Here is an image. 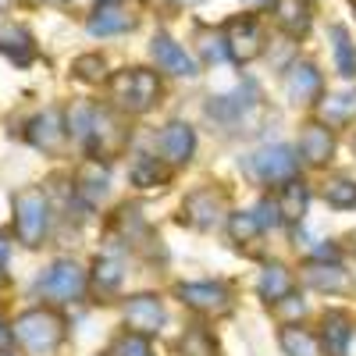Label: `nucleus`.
Wrapping results in <instances>:
<instances>
[{"instance_id": "1", "label": "nucleus", "mask_w": 356, "mask_h": 356, "mask_svg": "<svg viewBox=\"0 0 356 356\" xmlns=\"http://www.w3.org/2000/svg\"><path fill=\"white\" fill-rule=\"evenodd\" d=\"M15 339L22 342L25 353L33 356H54L57 346L65 339V321L57 317L54 310H29L15 321Z\"/></svg>"}, {"instance_id": "2", "label": "nucleus", "mask_w": 356, "mask_h": 356, "mask_svg": "<svg viewBox=\"0 0 356 356\" xmlns=\"http://www.w3.org/2000/svg\"><path fill=\"white\" fill-rule=\"evenodd\" d=\"M111 93H114L118 107H125L132 114H143L161 100V79L150 68H129V72L111 79Z\"/></svg>"}, {"instance_id": "3", "label": "nucleus", "mask_w": 356, "mask_h": 356, "mask_svg": "<svg viewBox=\"0 0 356 356\" xmlns=\"http://www.w3.org/2000/svg\"><path fill=\"white\" fill-rule=\"evenodd\" d=\"M243 171L257 186H275V182H292L296 171H300V161L289 146H260L243 161Z\"/></svg>"}, {"instance_id": "4", "label": "nucleus", "mask_w": 356, "mask_h": 356, "mask_svg": "<svg viewBox=\"0 0 356 356\" xmlns=\"http://www.w3.org/2000/svg\"><path fill=\"white\" fill-rule=\"evenodd\" d=\"M50 228V207L40 189H22L15 196V235L25 246H40Z\"/></svg>"}, {"instance_id": "5", "label": "nucleus", "mask_w": 356, "mask_h": 356, "mask_svg": "<svg viewBox=\"0 0 356 356\" xmlns=\"http://www.w3.org/2000/svg\"><path fill=\"white\" fill-rule=\"evenodd\" d=\"M86 271L75 260H57L47 267V275L40 278V292L54 303H75L79 296L86 292Z\"/></svg>"}, {"instance_id": "6", "label": "nucleus", "mask_w": 356, "mask_h": 356, "mask_svg": "<svg viewBox=\"0 0 356 356\" xmlns=\"http://www.w3.org/2000/svg\"><path fill=\"white\" fill-rule=\"evenodd\" d=\"M178 300L203 317H225L232 310V285H225V282H186V285H178Z\"/></svg>"}, {"instance_id": "7", "label": "nucleus", "mask_w": 356, "mask_h": 356, "mask_svg": "<svg viewBox=\"0 0 356 356\" xmlns=\"http://www.w3.org/2000/svg\"><path fill=\"white\" fill-rule=\"evenodd\" d=\"M225 47H228V57L235 65H250L264 54V29L257 18L243 15V18H232L225 25Z\"/></svg>"}, {"instance_id": "8", "label": "nucleus", "mask_w": 356, "mask_h": 356, "mask_svg": "<svg viewBox=\"0 0 356 356\" xmlns=\"http://www.w3.org/2000/svg\"><path fill=\"white\" fill-rule=\"evenodd\" d=\"M122 317L129 324V332L146 335V339L164 328V307H161L157 296H132V300L125 303V310H122Z\"/></svg>"}, {"instance_id": "9", "label": "nucleus", "mask_w": 356, "mask_h": 356, "mask_svg": "<svg viewBox=\"0 0 356 356\" xmlns=\"http://www.w3.org/2000/svg\"><path fill=\"white\" fill-rule=\"evenodd\" d=\"M65 132H68V122H65V114L61 111H40L33 122H29L25 129V139L36 146V150L43 154H54L57 146L65 143Z\"/></svg>"}, {"instance_id": "10", "label": "nucleus", "mask_w": 356, "mask_h": 356, "mask_svg": "<svg viewBox=\"0 0 356 356\" xmlns=\"http://www.w3.org/2000/svg\"><path fill=\"white\" fill-rule=\"evenodd\" d=\"M321 86H324V79H321L317 65H310V61H300L285 72V93L292 104H303V107L314 104L321 97Z\"/></svg>"}, {"instance_id": "11", "label": "nucleus", "mask_w": 356, "mask_h": 356, "mask_svg": "<svg viewBox=\"0 0 356 356\" xmlns=\"http://www.w3.org/2000/svg\"><path fill=\"white\" fill-rule=\"evenodd\" d=\"M150 54H154V61H157V68L161 72H168V75H182V79H193L196 75V61L182 50V43H175L171 36H154V43H150Z\"/></svg>"}, {"instance_id": "12", "label": "nucleus", "mask_w": 356, "mask_h": 356, "mask_svg": "<svg viewBox=\"0 0 356 356\" xmlns=\"http://www.w3.org/2000/svg\"><path fill=\"white\" fill-rule=\"evenodd\" d=\"M303 282L321 292H349L353 289V275L335 260H310L303 267Z\"/></svg>"}, {"instance_id": "13", "label": "nucleus", "mask_w": 356, "mask_h": 356, "mask_svg": "<svg viewBox=\"0 0 356 356\" xmlns=\"http://www.w3.org/2000/svg\"><path fill=\"white\" fill-rule=\"evenodd\" d=\"M0 54L8 57L11 65L25 68V65H33L36 61V43H33V33H29L25 25H0Z\"/></svg>"}, {"instance_id": "14", "label": "nucleus", "mask_w": 356, "mask_h": 356, "mask_svg": "<svg viewBox=\"0 0 356 356\" xmlns=\"http://www.w3.org/2000/svg\"><path fill=\"white\" fill-rule=\"evenodd\" d=\"M136 25V18L122 8V4H114V0H104V4L93 8V15H89L86 29L93 36H118V33H129V29Z\"/></svg>"}, {"instance_id": "15", "label": "nucleus", "mask_w": 356, "mask_h": 356, "mask_svg": "<svg viewBox=\"0 0 356 356\" xmlns=\"http://www.w3.org/2000/svg\"><path fill=\"white\" fill-rule=\"evenodd\" d=\"M161 154L168 164H186L196 154V132L186 122H171L161 132Z\"/></svg>"}, {"instance_id": "16", "label": "nucleus", "mask_w": 356, "mask_h": 356, "mask_svg": "<svg viewBox=\"0 0 356 356\" xmlns=\"http://www.w3.org/2000/svg\"><path fill=\"white\" fill-rule=\"evenodd\" d=\"M257 292H260V300L267 307L282 303L285 296L292 292V271H289L285 264H264V271L257 278Z\"/></svg>"}, {"instance_id": "17", "label": "nucleus", "mask_w": 356, "mask_h": 356, "mask_svg": "<svg viewBox=\"0 0 356 356\" xmlns=\"http://www.w3.org/2000/svg\"><path fill=\"white\" fill-rule=\"evenodd\" d=\"M349 342H353L349 317L339 314V310L324 314V321H321V346H324V353H328V356H346Z\"/></svg>"}, {"instance_id": "18", "label": "nucleus", "mask_w": 356, "mask_h": 356, "mask_svg": "<svg viewBox=\"0 0 356 356\" xmlns=\"http://www.w3.org/2000/svg\"><path fill=\"white\" fill-rule=\"evenodd\" d=\"M182 214H186V221H189L193 228H211V225L218 221V214H221V196L211 193V189H196V193L186 200Z\"/></svg>"}, {"instance_id": "19", "label": "nucleus", "mask_w": 356, "mask_h": 356, "mask_svg": "<svg viewBox=\"0 0 356 356\" xmlns=\"http://www.w3.org/2000/svg\"><path fill=\"white\" fill-rule=\"evenodd\" d=\"M300 154L310 161V164H324L332 161L335 154V136L328 125H307L303 136H300Z\"/></svg>"}, {"instance_id": "20", "label": "nucleus", "mask_w": 356, "mask_h": 356, "mask_svg": "<svg viewBox=\"0 0 356 356\" xmlns=\"http://www.w3.org/2000/svg\"><path fill=\"white\" fill-rule=\"evenodd\" d=\"M275 18L296 40L310 33V4L307 0H275Z\"/></svg>"}, {"instance_id": "21", "label": "nucleus", "mask_w": 356, "mask_h": 356, "mask_svg": "<svg viewBox=\"0 0 356 356\" xmlns=\"http://www.w3.org/2000/svg\"><path fill=\"white\" fill-rule=\"evenodd\" d=\"M107 182H111L107 164L104 161H86L82 171H79V196L86 203H100L107 196Z\"/></svg>"}, {"instance_id": "22", "label": "nucleus", "mask_w": 356, "mask_h": 356, "mask_svg": "<svg viewBox=\"0 0 356 356\" xmlns=\"http://www.w3.org/2000/svg\"><path fill=\"white\" fill-rule=\"evenodd\" d=\"M122 278H125V271H122V260L118 257L104 253V257L93 260V275H89V282H93V289L100 296H111L114 289H122Z\"/></svg>"}, {"instance_id": "23", "label": "nucleus", "mask_w": 356, "mask_h": 356, "mask_svg": "<svg viewBox=\"0 0 356 356\" xmlns=\"http://www.w3.org/2000/svg\"><path fill=\"white\" fill-rule=\"evenodd\" d=\"M307 203H310V189L303 182H285L282 196H278V211H282V221H303L307 214Z\"/></svg>"}, {"instance_id": "24", "label": "nucleus", "mask_w": 356, "mask_h": 356, "mask_svg": "<svg viewBox=\"0 0 356 356\" xmlns=\"http://www.w3.org/2000/svg\"><path fill=\"white\" fill-rule=\"evenodd\" d=\"M282 349H285V356H321L324 346L314 332L289 324V328H282Z\"/></svg>"}, {"instance_id": "25", "label": "nucleus", "mask_w": 356, "mask_h": 356, "mask_svg": "<svg viewBox=\"0 0 356 356\" xmlns=\"http://www.w3.org/2000/svg\"><path fill=\"white\" fill-rule=\"evenodd\" d=\"M264 235V228H260V221H257V214L253 211H235V214H228V239L235 243V246H250V243H257Z\"/></svg>"}, {"instance_id": "26", "label": "nucleus", "mask_w": 356, "mask_h": 356, "mask_svg": "<svg viewBox=\"0 0 356 356\" xmlns=\"http://www.w3.org/2000/svg\"><path fill=\"white\" fill-rule=\"evenodd\" d=\"M332 50H335V65L342 79H356V47L346 33V25H332Z\"/></svg>"}, {"instance_id": "27", "label": "nucleus", "mask_w": 356, "mask_h": 356, "mask_svg": "<svg viewBox=\"0 0 356 356\" xmlns=\"http://www.w3.org/2000/svg\"><path fill=\"white\" fill-rule=\"evenodd\" d=\"M321 196L335 211H356V182L353 178H332V182H324Z\"/></svg>"}, {"instance_id": "28", "label": "nucleus", "mask_w": 356, "mask_h": 356, "mask_svg": "<svg viewBox=\"0 0 356 356\" xmlns=\"http://www.w3.org/2000/svg\"><path fill=\"white\" fill-rule=\"evenodd\" d=\"M178 356H221V349L207 328H189L178 342Z\"/></svg>"}, {"instance_id": "29", "label": "nucleus", "mask_w": 356, "mask_h": 356, "mask_svg": "<svg viewBox=\"0 0 356 356\" xmlns=\"http://www.w3.org/2000/svg\"><path fill=\"white\" fill-rule=\"evenodd\" d=\"M246 107H253V97L243 100V97L232 93V97H214L211 104H207V114L218 118V122H235V118H243Z\"/></svg>"}, {"instance_id": "30", "label": "nucleus", "mask_w": 356, "mask_h": 356, "mask_svg": "<svg viewBox=\"0 0 356 356\" xmlns=\"http://www.w3.org/2000/svg\"><path fill=\"white\" fill-rule=\"evenodd\" d=\"M111 356H154V346H150V339H146V335L125 332V335H118V339H114Z\"/></svg>"}, {"instance_id": "31", "label": "nucleus", "mask_w": 356, "mask_h": 356, "mask_svg": "<svg viewBox=\"0 0 356 356\" xmlns=\"http://www.w3.org/2000/svg\"><path fill=\"white\" fill-rule=\"evenodd\" d=\"M164 178H168V171L161 168V161H150V157H143V161L132 168V186H139V189L164 186Z\"/></svg>"}, {"instance_id": "32", "label": "nucleus", "mask_w": 356, "mask_h": 356, "mask_svg": "<svg viewBox=\"0 0 356 356\" xmlns=\"http://www.w3.org/2000/svg\"><path fill=\"white\" fill-rule=\"evenodd\" d=\"M353 114H356L353 97H328V100L321 104V118H324L328 125H346Z\"/></svg>"}, {"instance_id": "33", "label": "nucleus", "mask_w": 356, "mask_h": 356, "mask_svg": "<svg viewBox=\"0 0 356 356\" xmlns=\"http://www.w3.org/2000/svg\"><path fill=\"white\" fill-rule=\"evenodd\" d=\"M75 75L82 82H104L107 79V61H104V57L86 54V57H79V61H75Z\"/></svg>"}, {"instance_id": "34", "label": "nucleus", "mask_w": 356, "mask_h": 356, "mask_svg": "<svg viewBox=\"0 0 356 356\" xmlns=\"http://www.w3.org/2000/svg\"><path fill=\"white\" fill-rule=\"evenodd\" d=\"M253 214H257V221H260L264 232H267V228H275V225L282 221V211H278V203H275V200H260V203L253 207Z\"/></svg>"}, {"instance_id": "35", "label": "nucleus", "mask_w": 356, "mask_h": 356, "mask_svg": "<svg viewBox=\"0 0 356 356\" xmlns=\"http://www.w3.org/2000/svg\"><path fill=\"white\" fill-rule=\"evenodd\" d=\"M275 314H278L282 321H292V317H303V314H307V303L300 300V296H292V292H289V296H285L282 303H275Z\"/></svg>"}, {"instance_id": "36", "label": "nucleus", "mask_w": 356, "mask_h": 356, "mask_svg": "<svg viewBox=\"0 0 356 356\" xmlns=\"http://www.w3.org/2000/svg\"><path fill=\"white\" fill-rule=\"evenodd\" d=\"M203 54H207V61H225V57H228V47H221V40L211 33V36L203 40Z\"/></svg>"}, {"instance_id": "37", "label": "nucleus", "mask_w": 356, "mask_h": 356, "mask_svg": "<svg viewBox=\"0 0 356 356\" xmlns=\"http://www.w3.org/2000/svg\"><path fill=\"white\" fill-rule=\"evenodd\" d=\"M8 260H11V239L8 232H0V275L8 271Z\"/></svg>"}, {"instance_id": "38", "label": "nucleus", "mask_w": 356, "mask_h": 356, "mask_svg": "<svg viewBox=\"0 0 356 356\" xmlns=\"http://www.w3.org/2000/svg\"><path fill=\"white\" fill-rule=\"evenodd\" d=\"M11 342H15V332L8 328V321H0V353H8Z\"/></svg>"}, {"instance_id": "39", "label": "nucleus", "mask_w": 356, "mask_h": 356, "mask_svg": "<svg viewBox=\"0 0 356 356\" xmlns=\"http://www.w3.org/2000/svg\"><path fill=\"white\" fill-rule=\"evenodd\" d=\"M243 4H250V8H275V0H243Z\"/></svg>"}, {"instance_id": "40", "label": "nucleus", "mask_w": 356, "mask_h": 356, "mask_svg": "<svg viewBox=\"0 0 356 356\" xmlns=\"http://www.w3.org/2000/svg\"><path fill=\"white\" fill-rule=\"evenodd\" d=\"M186 4H196V0H186Z\"/></svg>"}, {"instance_id": "41", "label": "nucleus", "mask_w": 356, "mask_h": 356, "mask_svg": "<svg viewBox=\"0 0 356 356\" xmlns=\"http://www.w3.org/2000/svg\"><path fill=\"white\" fill-rule=\"evenodd\" d=\"M353 150H356V143H353Z\"/></svg>"}]
</instances>
